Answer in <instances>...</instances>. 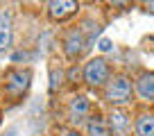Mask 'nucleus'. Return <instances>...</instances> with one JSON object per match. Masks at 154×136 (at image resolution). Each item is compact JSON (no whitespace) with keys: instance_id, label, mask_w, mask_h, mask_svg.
Returning <instances> with one entry per match:
<instances>
[{"instance_id":"nucleus-1","label":"nucleus","mask_w":154,"mask_h":136,"mask_svg":"<svg viewBox=\"0 0 154 136\" xmlns=\"http://www.w3.org/2000/svg\"><path fill=\"white\" fill-rule=\"evenodd\" d=\"M106 100L111 102V104H125V102H129L131 97V82L127 77H113L109 82V86H106L104 91Z\"/></svg>"},{"instance_id":"nucleus-2","label":"nucleus","mask_w":154,"mask_h":136,"mask_svg":"<svg viewBox=\"0 0 154 136\" xmlns=\"http://www.w3.org/2000/svg\"><path fill=\"white\" fill-rule=\"evenodd\" d=\"M32 73L29 70H9L5 77V93L7 95H23L29 86Z\"/></svg>"},{"instance_id":"nucleus-3","label":"nucleus","mask_w":154,"mask_h":136,"mask_svg":"<svg viewBox=\"0 0 154 136\" xmlns=\"http://www.w3.org/2000/svg\"><path fill=\"white\" fill-rule=\"evenodd\" d=\"M106 77H109V66H106L104 59H91L84 68V79L91 86H97V84H104Z\"/></svg>"},{"instance_id":"nucleus-4","label":"nucleus","mask_w":154,"mask_h":136,"mask_svg":"<svg viewBox=\"0 0 154 136\" xmlns=\"http://www.w3.org/2000/svg\"><path fill=\"white\" fill-rule=\"evenodd\" d=\"M68 113H70V120L72 122H79L86 118V113H88V100L84 95H77V97H72V102H70V107H68Z\"/></svg>"},{"instance_id":"nucleus-5","label":"nucleus","mask_w":154,"mask_h":136,"mask_svg":"<svg viewBox=\"0 0 154 136\" xmlns=\"http://www.w3.org/2000/svg\"><path fill=\"white\" fill-rule=\"evenodd\" d=\"M77 9V2H70V0H52L48 5V11L52 18H66V16H70L72 11Z\"/></svg>"},{"instance_id":"nucleus-6","label":"nucleus","mask_w":154,"mask_h":136,"mask_svg":"<svg viewBox=\"0 0 154 136\" xmlns=\"http://www.w3.org/2000/svg\"><path fill=\"white\" fill-rule=\"evenodd\" d=\"M11 45V18L5 9H0V52Z\"/></svg>"},{"instance_id":"nucleus-7","label":"nucleus","mask_w":154,"mask_h":136,"mask_svg":"<svg viewBox=\"0 0 154 136\" xmlns=\"http://www.w3.org/2000/svg\"><path fill=\"white\" fill-rule=\"evenodd\" d=\"M82 50H84V36H82V32L72 29L66 36V54L70 59H75L77 54H82Z\"/></svg>"},{"instance_id":"nucleus-8","label":"nucleus","mask_w":154,"mask_h":136,"mask_svg":"<svg viewBox=\"0 0 154 136\" xmlns=\"http://www.w3.org/2000/svg\"><path fill=\"white\" fill-rule=\"evenodd\" d=\"M136 91L143 100H154V73H145L136 82Z\"/></svg>"},{"instance_id":"nucleus-9","label":"nucleus","mask_w":154,"mask_h":136,"mask_svg":"<svg viewBox=\"0 0 154 136\" xmlns=\"http://www.w3.org/2000/svg\"><path fill=\"white\" fill-rule=\"evenodd\" d=\"M109 125H111V129H113L116 134H122V131L129 127L127 113H125V111H118V109H113V111H111V116H109Z\"/></svg>"},{"instance_id":"nucleus-10","label":"nucleus","mask_w":154,"mask_h":136,"mask_svg":"<svg viewBox=\"0 0 154 136\" xmlns=\"http://www.w3.org/2000/svg\"><path fill=\"white\" fill-rule=\"evenodd\" d=\"M136 131L138 136H154V113H143L136 120Z\"/></svg>"},{"instance_id":"nucleus-11","label":"nucleus","mask_w":154,"mask_h":136,"mask_svg":"<svg viewBox=\"0 0 154 136\" xmlns=\"http://www.w3.org/2000/svg\"><path fill=\"white\" fill-rule=\"evenodd\" d=\"M88 136H109L106 125L100 118H91V120H88Z\"/></svg>"},{"instance_id":"nucleus-12","label":"nucleus","mask_w":154,"mask_h":136,"mask_svg":"<svg viewBox=\"0 0 154 136\" xmlns=\"http://www.w3.org/2000/svg\"><path fill=\"white\" fill-rule=\"evenodd\" d=\"M61 70H52V75H50V79H52V82H50V91H57V86L59 84H61Z\"/></svg>"},{"instance_id":"nucleus-13","label":"nucleus","mask_w":154,"mask_h":136,"mask_svg":"<svg viewBox=\"0 0 154 136\" xmlns=\"http://www.w3.org/2000/svg\"><path fill=\"white\" fill-rule=\"evenodd\" d=\"M97 48H100L102 52H109V50H111V41H109V39H102V41H100V45H97Z\"/></svg>"},{"instance_id":"nucleus-14","label":"nucleus","mask_w":154,"mask_h":136,"mask_svg":"<svg viewBox=\"0 0 154 136\" xmlns=\"http://www.w3.org/2000/svg\"><path fill=\"white\" fill-rule=\"evenodd\" d=\"M61 136H79L77 131H72V129H68V131H61Z\"/></svg>"},{"instance_id":"nucleus-15","label":"nucleus","mask_w":154,"mask_h":136,"mask_svg":"<svg viewBox=\"0 0 154 136\" xmlns=\"http://www.w3.org/2000/svg\"><path fill=\"white\" fill-rule=\"evenodd\" d=\"M147 9H149V11L154 14V2H149V5H147Z\"/></svg>"}]
</instances>
